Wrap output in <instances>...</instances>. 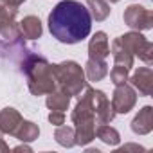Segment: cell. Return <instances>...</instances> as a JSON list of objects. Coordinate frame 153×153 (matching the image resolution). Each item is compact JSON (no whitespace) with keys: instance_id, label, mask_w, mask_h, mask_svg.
<instances>
[{"instance_id":"1","label":"cell","mask_w":153,"mask_h":153,"mask_svg":"<svg viewBox=\"0 0 153 153\" xmlns=\"http://www.w3.org/2000/svg\"><path fill=\"white\" fill-rule=\"evenodd\" d=\"M47 24L52 38L67 45L83 42L92 31L90 11L78 0H61V2H58L49 13Z\"/></svg>"},{"instance_id":"2","label":"cell","mask_w":153,"mask_h":153,"mask_svg":"<svg viewBox=\"0 0 153 153\" xmlns=\"http://www.w3.org/2000/svg\"><path fill=\"white\" fill-rule=\"evenodd\" d=\"M20 70L27 76V87L33 96H47L52 90H56V79L52 65L47 61V58L36 54L34 51H27L24 58L18 61Z\"/></svg>"},{"instance_id":"3","label":"cell","mask_w":153,"mask_h":153,"mask_svg":"<svg viewBox=\"0 0 153 153\" xmlns=\"http://www.w3.org/2000/svg\"><path fill=\"white\" fill-rule=\"evenodd\" d=\"M74 123V139L78 146H87L96 139V112L92 106V87H85L83 92L78 96V103H76L72 115Z\"/></svg>"},{"instance_id":"4","label":"cell","mask_w":153,"mask_h":153,"mask_svg":"<svg viewBox=\"0 0 153 153\" xmlns=\"http://www.w3.org/2000/svg\"><path fill=\"white\" fill-rule=\"evenodd\" d=\"M52 72L56 79V88L63 90L70 97H78L87 87L85 68L74 59H65L61 63L52 65Z\"/></svg>"},{"instance_id":"5","label":"cell","mask_w":153,"mask_h":153,"mask_svg":"<svg viewBox=\"0 0 153 153\" xmlns=\"http://www.w3.org/2000/svg\"><path fill=\"white\" fill-rule=\"evenodd\" d=\"M119 40L128 47V51L133 56H139V59H142L148 67L153 63V45L146 40V36L140 34V31H130L119 36Z\"/></svg>"},{"instance_id":"6","label":"cell","mask_w":153,"mask_h":153,"mask_svg":"<svg viewBox=\"0 0 153 153\" xmlns=\"http://www.w3.org/2000/svg\"><path fill=\"white\" fill-rule=\"evenodd\" d=\"M123 20L131 31H149L153 27V13L139 4L128 6L123 13Z\"/></svg>"},{"instance_id":"7","label":"cell","mask_w":153,"mask_h":153,"mask_svg":"<svg viewBox=\"0 0 153 153\" xmlns=\"http://www.w3.org/2000/svg\"><path fill=\"white\" fill-rule=\"evenodd\" d=\"M16 15H18L16 7H9L0 2V38L6 42H16L22 38Z\"/></svg>"},{"instance_id":"8","label":"cell","mask_w":153,"mask_h":153,"mask_svg":"<svg viewBox=\"0 0 153 153\" xmlns=\"http://www.w3.org/2000/svg\"><path fill=\"white\" fill-rule=\"evenodd\" d=\"M137 105V90L130 83L115 85V90L112 94V108L115 114H128Z\"/></svg>"},{"instance_id":"9","label":"cell","mask_w":153,"mask_h":153,"mask_svg":"<svg viewBox=\"0 0 153 153\" xmlns=\"http://www.w3.org/2000/svg\"><path fill=\"white\" fill-rule=\"evenodd\" d=\"M92 106H94V112H96L97 124H108V123L114 121L115 112L112 108L110 99L106 97V94L103 90H96L94 87H92Z\"/></svg>"},{"instance_id":"10","label":"cell","mask_w":153,"mask_h":153,"mask_svg":"<svg viewBox=\"0 0 153 153\" xmlns=\"http://www.w3.org/2000/svg\"><path fill=\"white\" fill-rule=\"evenodd\" d=\"M130 85L139 92V96H151L153 94V70L149 67H139L130 78Z\"/></svg>"},{"instance_id":"11","label":"cell","mask_w":153,"mask_h":153,"mask_svg":"<svg viewBox=\"0 0 153 153\" xmlns=\"http://www.w3.org/2000/svg\"><path fill=\"white\" fill-rule=\"evenodd\" d=\"M24 117L20 115V112L13 106H6L0 110V131L2 135H13L16 133L18 126L22 124Z\"/></svg>"},{"instance_id":"12","label":"cell","mask_w":153,"mask_h":153,"mask_svg":"<svg viewBox=\"0 0 153 153\" xmlns=\"http://www.w3.org/2000/svg\"><path fill=\"white\" fill-rule=\"evenodd\" d=\"M110 56V42L105 31H97L88 42V58L90 59H106Z\"/></svg>"},{"instance_id":"13","label":"cell","mask_w":153,"mask_h":153,"mask_svg":"<svg viewBox=\"0 0 153 153\" xmlns=\"http://www.w3.org/2000/svg\"><path fill=\"white\" fill-rule=\"evenodd\" d=\"M153 130V106L146 105L131 121V131L135 135H148Z\"/></svg>"},{"instance_id":"14","label":"cell","mask_w":153,"mask_h":153,"mask_svg":"<svg viewBox=\"0 0 153 153\" xmlns=\"http://www.w3.org/2000/svg\"><path fill=\"white\" fill-rule=\"evenodd\" d=\"M18 29H20V34L25 40H38V38H42V33H43L42 20L38 16H34V15L24 16L18 22Z\"/></svg>"},{"instance_id":"15","label":"cell","mask_w":153,"mask_h":153,"mask_svg":"<svg viewBox=\"0 0 153 153\" xmlns=\"http://www.w3.org/2000/svg\"><path fill=\"white\" fill-rule=\"evenodd\" d=\"M27 51H29V47L25 45L24 36L16 42H6L0 38V58H9V59L20 61Z\"/></svg>"},{"instance_id":"16","label":"cell","mask_w":153,"mask_h":153,"mask_svg":"<svg viewBox=\"0 0 153 153\" xmlns=\"http://www.w3.org/2000/svg\"><path fill=\"white\" fill-rule=\"evenodd\" d=\"M110 52H112V58H114V63L115 65H123L126 68H133V61H135V56L128 51V47L119 40L115 38L110 45Z\"/></svg>"},{"instance_id":"17","label":"cell","mask_w":153,"mask_h":153,"mask_svg":"<svg viewBox=\"0 0 153 153\" xmlns=\"http://www.w3.org/2000/svg\"><path fill=\"white\" fill-rule=\"evenodd\" d=\"M85 76L88 81H101L108 76V63L106 59H90L85 65Z\"/></svg>"},{"instance_id":"18","label":"cell","mask_w":153,"mask_h":153,"mask_svg":"<svg viewBox=\"0 0 153 153\" xmlns=\"http://www.w3.org/2000/svg\"><path fill=\"white\" fill-rule=\"evenodd\" d=\"M70 96L65 94L63 90L56 88L52 90L51 94H47V99H45V105L49 110H59V112H65L68 106H70Z\"/></svg>"},{"instance_id":"19","label":"cell","mask_w":153,"mask_h":153,"mask_svg":"<svg viewBox=\"0 0 153 153\" xmlns=\"http://www.w3.org/2000/svg\"><path fill=\"white\" fill-rule=\"evenodd\" d=\"M87 9L90 11V16L96 22H105L110 16L108 0H87Z\"/></svg>"},{"instance_id":"20","label":"cell","mask_w":153,"mask_h":153,"mask_svg":"<svg viewBox=\"0 0 153 153\" xmlns=\"http://www.w3.org/2000/svg\"><path fill=\"white\" fill-rule=\"evenodd\" d=\"M96 137H97L101 142H105L106 146H117V144L121 142L119 131H117L114 126H110V123H108V124H97V126H96Z\"/></svg>"},{"instance_id":"21","label":"cell","mask_w":153,"mask_h":153,"mask_svg":"<svg viewBox=\"0 0 153 153\" xmlns=\"http://www.w3.org/2000/svg\"><path fill=\"white\" fill-rule=\"evenodd\" d=\"M15 137H16L18 140H22V142H33V140H36V139L40 137V128H38V124H34L33 121H25V119H24L22 124L18 126Z\"/></svg>"},{"instance_id":"22","label":"cell","mask_w":153,"mask_h":153,"mask_svg":"<svg viewBox=\"0 0 153 153\" xmlns=\"http://www.w3.org/2000/svg\"><path fill=\"white\" fill-rule=\"evenodd\" d=\"M54 139H56V142H58L59 146H63V148H72V146H76L74 128H72V126H65V124L56 126Z\"/></svg>"},{"instance_id":"23","label":"cell","mask_w":153,"mask_h":153,"mask_svg":"<svg viewBox=\"0 0 153 153\" xmlns=\"http://www.w3.org/2000/svg\"><path fill=\"white\" fill-rule=\"evenodd\" d=\"M128 78H130V68H126L123 65H114V68L110 70V81L114 85L128 83Z\"/></svg>"},{"instance_id":"24","label":"cell","mask_w":153,"mask_h":153,"mask_svg":"<svg viewBox=\"0 0 153 153\" xmlns=\"http://www.w3.org/2000/svg\"><path fill=\"white\" fill-rule=\"evenodd\" d=\"M49 123H51V124H54V126L65 124V112H59V110H51V114H49Z\"/></svg>"},{"instance_id":"25","label":"cell","mask_w":153,"mask_h":153,"mask_svg":"<svg viewBox=\"0 0 153 153\" xmlns=\"http://www.w3.org/2000/svg\"><path fill=\"white\" fill-rule=\"evenodd\" d=\"M0 2H2V4H6V6H9V7H20L24 2H25V0H0Z\"/></svg>"},{"instance_id":"26","label":"cell","mask_w":153,"mask_h":153,"mask_svg":"<svg viewBox=\"0 0 153 153\" xmlns=\"http://www.w3.org/2000/svg\"><path fill=\"white\" fill-rule=\"evenodd\" d=\"M9 151V146L4 142V139H2V135H0V153H7Z\"/></svg>"},{"instance_id":"27","label":"cell","mask_w":153,"mask_h":153,"mask_svg":"<svg viewBox=\"0 0 153 153\" xmlns=\"http://www.w3.org/2000/svg\"><path fill=\"white\" fill-rule=\"evenodd\" d=\"M22 149H24V151H31V148L25 146V142H24V146H16V148H15V151H22Z\"/></svg>"},{"instance_id":"28","label":"cell","mask_w":153,"mask_h":153,"mask_svg":"<svg viewBox=\"0 0 153 153\" xmlns=\"http://www.w3.org/2000/svg\"><path fill=\"white\" fill-rule=\"evenodd\" d=\"M0 135H2V131H0Z\"/></svg>"}]
</instances>
